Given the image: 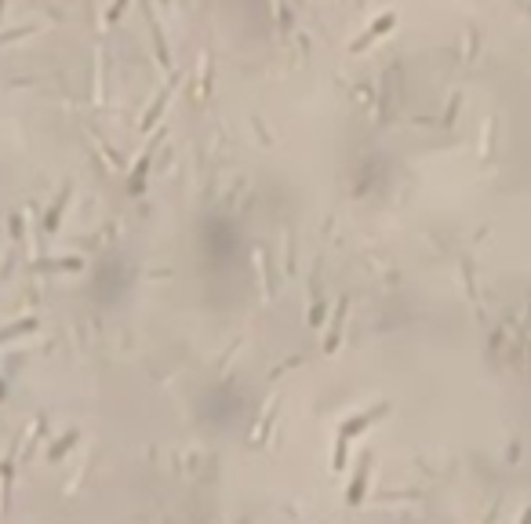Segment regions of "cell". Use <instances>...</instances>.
<instances>
[{
    "instance_id": "cell-5",
    "label": "cell",
    "mask_w": 531,
    "mask_h": 524,
    "mask_svg": "<svg viewBox=\"0 0 531 524\" xmlns=\"http://www.w3.org/2000/svg\"><path fill=\"white\" fill-rule=\"evenodd\" d=\"M73 441H77V433H69L66 441H59V444H55V448H51V459H59V455H62V451H66V448H69Z\"/></svg>"
},
{
    "instance_id": "cell-6",
    "label": "cell",
    "mask_w": 531,
    "mask_h": 524,
    "mask_svg": "<svg viewBox=\"0 0 531 524\" xmlns=\"http://www.w3.org/2000/svg\"><path fill=\"white\" fill-rule=\"evenodd\" d=\"M521 524H531V506H528V510H524V517H521Z\"/></svg>"
},
{
    "instance_id": "cell-4",
    "label": "cell",
    "mask_w": 531,
    "mask_h": 524,
    "mask_svg": "<svg viewBox=\"0 0 531 524\" xmlns=\"http://www.w3.org/2000/svg\"><path fill=\"white\" fill-rule=\"evenodd\" d=\"M346 310V306H342ZM342 310H339V320L332 324V335H327V350H335V342H339V332H342Z\"/></svg>"
},
{
    "instance_id": "cell-2",
    "label": "cell",
    "mask_w": 531,
    "mask_h": 524,
    "mask_svg": "<svg viewBox=\"0 0 531 524\" xmlns=\"http://www.w3.org/2000/svg\"><path fill=\"white\" fill-rule=\"evenodd\" d=\"M368 474H371V459L364 455V459H360V466H357V481L350 484V492H346V502H353V506H357V502L364 499V488H368Z\"/></svg>"
},
{
    "instance_id": "cell-1",
    "label": "cell",
    "mask_w": 531,
    "mask_h": 524,
    "mask_svg": "<svg viewBox=\"0 0 531 524\" xmlns=\"http://www.w3.org/2000/svg\"><path fill=\"white\" fill-rule=\"evenodd\" d=\"M390 408L382 404V408H371V411H364V415H357V419H350V423H342V430H339V444H335V459H332V469H342L346 466V444H350V437H357V433H364L375 419H382Z\"/></svg>"
},
{
    "instance_id": "cell-3",
    "label": "cell",
    "mask_w": 531,
    "mask_h": 524,
    "mask_svg": "<svg viewBox=\"0 0 531 524\" xmlns=\"http://www.w3.org/2000/svg\"><path fill=\"white\" fill-rule=\"evenodd\" d=\"M33 328H36V320L26 317V320H18V324H11V328L0 332V342H4V339H18V335H26V332H33Z\"/></svg>"
}]
</instances>
